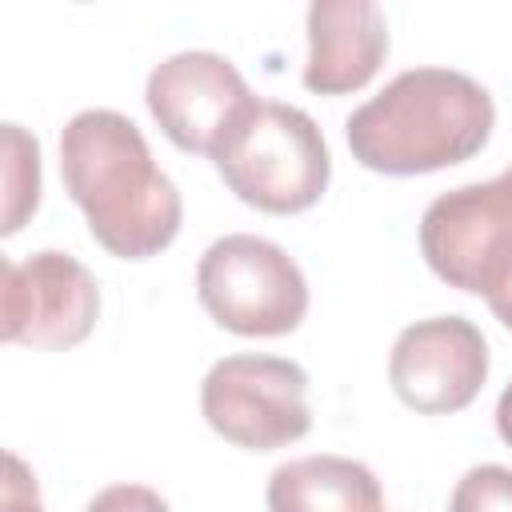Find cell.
Masks as SVG:
<instances>
[{
  "label": "cell",
  "mask_w": 512,
  "mask_h": 512,
  "mask_svg": "<svg viewBox=\"0 0 512 512\" xmlns=\"http://www.w3.org/2000/svg\"><path fill=\"white\" fill-rule=\"evenodd\" d=\"M60 176L100 248L148 260L180 232V192L156 168L144 132L112 108H84L60 132Z\"/></svg>",
  "instance_id": "cell-1"
},
{
  "label": "cell",
  "mask_w": 512,
  "mask_h": 512,
  "mask_svg": "<svg viewBox=\"0 0 512 512\" xmlns=\"http://www.w3.org/2000/svg\"><path fill=\"white\" fill-rule=\"evenodd\" d=\"M496 124L492 96L456 68H408L348 120L352 156L384 176H420L472 160Z\"/></svg>",
  "instance_id": "cell-2"
},
{
  "label": "cell",
  "mask_w": 512,
  "mask_h": 512,
  "mask_svg": "<svg viewBox=\"0 0 512 512\" xmlns=\"http://www.w3.org/2000/svg\"><path fill=\"white\" fill-rule=\"evenodd\" d=\"M420 252L444 284L484 296L512 328V168L440 192L420 216Z\"/></svg>",
  "instance_id": "cell-3"
},
{
  "label": "cell",
  "mask_w": 512,
  "mask_h": 512,
  "mask_svg": "<svg viewBox=\"0 0 512 512\" xmlns=\"http://www.w3.org/2000/svg\"><path fill=\"white\" fill-rule=\"evenodd\" d=\"M212 164L236 200L272 216L312 208L332 180V156L316 120L284 100H260Z\"/></svg>",
  "instance_id": "cell-4"
},
{
  "label": "cell",
  "mask_w": 512,
  "mask_h": 512,
  "mask_svg": "<svg viewBox=\"0 0 512 512\" xmlns=\"http://www.w3.org/2000/svg\"><path fill=\"white\" fill-rule=\"evenodd\" d=\"M196 296L204 312L236 336H284L296 332L308 312L300 264L280 244L252 232H232L204 248Z\"/></svg>",
  "instance_id": "cell-5"
},
{
  "label": "cell",
  "mask_w": 512,
  "mask_h": 512,
  "mask_svg": "<svg viewBox=\"0 0 512 512\" xmlns=\"http://www.w3.org/2000/svg\"><path fill=\"white\" fill-rule=\"evenodd\" d=\"M200 412L216 436L248 452L296 444L312 428L308 372L288 356L236 352L208 368Z\"/></svg>",
  "instance_id": "cell-6"
},
{
  "label": "cell",
  "mask_w": 512,
  "mask_h": 512,
  "mask_svg": "<svg viewBox=\"0 0 512 512\" xmlns=\"http://www.w3.org/2000/svg\"><path fill=\"white\" fill-rule=\"evenodd\" d=\"M144 104L180 152H200L216 160L260 100L228 56L188 48L148 72Z\"/></svg>",
  "instance_id": "cell-7"
},
{
  "label": "cell",
  "mask_w": 512,
  "mask_h": 512,
  "mask_svg": "<svg viewBox=\"0 0 512 512\" xmlns=\"http://www.w3.org/2000/svg\"><path fill=\"white\" fill-rule=\"evenodd\" d=\"M96 316L100 288L76 256L44 248L0 260V336L8 344L64 352L92 332Z\"/></svg>",
  "instance_id": "cell-8"
},
{
  "label": "cell",
  "mask_w": 512,
  "mask_h": 512,
  "mask_svg": "<svg viewBox=\"0 0 512 512\" xmlns=\"http://www.w3.org/2000/svg\"><path fill=\"white\" fill-rule=\"evenodd\" d=\"M388 380L400 404H408L412 412H460L488 380V340L464 316L416 320L392 344Z\"/></svg>",
  "instance_id": "cell-9"
},
{
  "label": "cell",
  "mask_w": 512,
  "mask_h": 512,
  "mask_svg": "<svg viewBox=\"0 0 512 512\" xmlns=\"http://www.w3.org/2000/svg\"><path fill=\"white\" fill-rule=\"evenodd\" d=\"M388 56V20L372 0H316L308 8L304 88L344 96L364 88Z\"/></svg>",
  "instance_id": "cell-10"
},
{
  "label": "cell",
  "mask_w": 512,
  "mask_h": 512,
  "mask_svg": "<svg viewBox=\"0 0 512 512\" xmlns=\"http://www.w3.org/2000/svg\"><path fill=\"white\" fill-rule=\"evenodd\" d=\"M268 512H380V480L348 456H296L268 476Z\"/></svg>",
  "instance_id": "cell-11"
},
{
  "label": "cell",
  "mask_w": 512,
  "mask_h": 512,
  "mask_svg": "<svg viewBox=\"0 0 512 512\" xmlns=\"http://www.w3.org/2000/svg\"><path fill=\"white\" fill-rule=\"evenodd\" d=\"M40 204V144L20 124H4V216L0 232L16 236Z\"/></svg>",
  "instance_id": "cell-12"
},
{
  "label": "cell",
  "mask_w": 512,
  "mask_h": 512,
  "mask_svg": "<svg viewBox=\"0 0 512 512\" xmlns=\"http://www.w3.org/2000/svg\"><path fill=\"white\" fill-rule=\"evenodd\" d=\"M448 512H512V468L504 464L468 468L448 496Z\"/></svg>",
  "instance_id": "cell-13"
},
{
  "label": "cell",
  "mask_w": 512,
  "mask_h": 512,
  "mask_svg": "<svg viewBox=\"0 0 512 512\" xmlns=\"http://www.w3.org/2000/svg\"><path fill=\"white\" fill-rule=\"evenodd\" d=\"M84 512H168V504L148 484H112L100 488Z\"/></svg>",
  "instance_id": "cell-14"
},
{
  "label": "cell",
  "mask_w": 512,
  "mask_h": 512,
  "mask_svg": "<svg viewBox=\"0 0 512 512\" xmlns=\"http://www.w3.org/2000/svg\"><path fill=\"white\" fill-rule=\"evenodd\" d=\"M4 464H8V476H4V492H0V512H44L32 468L16 452H8Z\"/></svg>",
  "instance_id": "cell-15"
},
{
  "label": "cell",
  "mask_w": 512,
  "mask_h": 512,
  "mask_svg": "<svg viewBox=\"0 0 512 512\" xmlns=\"http://www.w3.org/2000/svg\"><path fill=\"white\" fill-rule=\"evenodd\" d=\"M496 432H500V440L512 448V380H508V388H504L500 400H496Z\"/></svg>",
  "instance_id": "cell-16"
}]
</instances>
